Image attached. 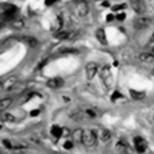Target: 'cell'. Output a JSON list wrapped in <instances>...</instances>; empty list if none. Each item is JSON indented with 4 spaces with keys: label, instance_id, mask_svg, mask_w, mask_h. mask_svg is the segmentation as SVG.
Returning a JSON list of instances; mask_svg holds the SVG:
<instances>
[{
    "label": "cell",
    "instance_id": "cell-14",
    "mask_svg": "<svg viewBox=\"0 0 154 154\" xmlns=\"http://www.w3.org/2000/svg\"><path fill=\"white\" fill-rule=\"evenodd\" d=\"M139 61L153 62L154 61V53H141V54H139Z\"/></svg>",
    "mask_w": 154,
    "mask_h": 154
},
{
    "label": "cell",
    "instance_id": "cell-6",
    "mask_svg": "<svg viewBox=\"0 0 154 154\" xmlns=\"http://www.w3.org/2000/svg\"><path fill=\"white\" fill-rule=\"evenodd\" d=\"M64 80H62L61 77H53V78H50L49 81L46 82V85L49 88H51V89H60V88L64 87Z\"/></svg>",
    "mask_w": 154,
    "mask_h": 154
},
{
    "label": "cell",
    "instance_id": "cell-24",
    "mask_svg": "<svg viewBox=\"0 0 154 154\" xmlns=\"http://www.w3.org/2000/svg\"><path fill=\"white\" fill-rule=\"evenodd\" d=\"M78 53V50H76V49H64V50H61V54H77Z\"/></svg>",
    "mask_w": 154,
    "mask_h": 154
},
{
    "label": "cell",
    "instance_id": "cell-8",
    "mask_svg": "<svg viewBox=\"0 0 154 154\" xmlns=\"http://www.w3.org/2000/svg\"><path fill=\"white\" fill-rule=\"evenodd\" d=\"M96 135H98V138H100L103 142H108L110 139H111V133L106 130V128H99L98 131H95Z\"/></svg>",
    "mask_w": 154,
    "mask_h": 154
},
{
    "label": "cell",
    "instance_id": "cell-3",
    "mask_svg": "<svg viewBox=\"0 0 154 154\" xmlns=\"http://www.w3.org/2000/svg\"><path fill=\"white\" fill-rule=\"evenodd\" d=\"M150 25H151V21H150V18H146V16H141V18H137L134 21V27L137 30H145Z\"/></svg>",
    "mask_w": 154,
    "mask_h": 154
},
{
    "label": "cell",
    "instance_id": "cell-33",
    "mask_svg": "<svg viewBox=\"0 0 154 154\" xmlns=\"http://www.w3.org/2000/svg\"><path fill=\"white\" fill-rule=\"evenodd\" d=\"M112 19H114V16H112V15H108V16H107V21H108V22H111Z\"/></svg>",
    "mask_w": 154,
    "mask_h": 154
},
{
    "label": "cell",
    "instance_id": "cell-26",
    "mask_svg": "<svg viewBox=\"0 0 154 154\" xmlns=\"http://www.w3.org/2000/svg\"><path fill=\"white\" fill-rule=\"evenodd\" d=\"M120 98H123V95L119 92V91H115V92L112 93V96H111V100L115 102V100H118V99H120Z\"/></svg>",
    "mask_w": 154,
    "mask_h": 154
},
{
    "label": "cell",
    "instance_id": "cell-31",
    "mask_svg": "<svg viewBox=\"0 0 154 154\" xmlns=\"http://www.w3.org/2000/svg\"><path fill=\"white\" fill-rule=\"evenodd\" d=\"M124 18H126L124 14H119V15H116V19H118V21H124Z\"/></svg>",
    "mask_w": 154,
    "mask_h": 154
},
{
    "label": "cell",
    "instance_id": "cell-11",
    "mask_svg": "<svg viewBox=\"0 0 154 154\" xmlns=\"http://www.w3.org/2000/svg\"><path fill=\"white\" fill-rule=\"evenodd\" d=\"M115 147H116V151L118 153H128V143L126 141H123V139L118 141Z\"/></svg>",
    "mask_w": 154,
    "mask_h": 154
},
{
    "label": "cell",
    "instance_id": "cell-25",
    "mask_svg": "<svg viewBox=\"0 0 154 154\" xmlns=\"http://www.w3.org/2000/svg\"><path fill=\"white\" fill-rule=\"evenodd\" d=\"M87 11H88L87 4L78 5V14H80V15H84V14H87Z\"/></svg>",
    "mask_w": 154,
    "mask_h": 154
},
{
    "label": "cell",
    "instance_id": "cell-19",
    "mask_svg": "<svg viewBox=\"0 0 154 154\" xmlns=\"http://www.w3.org/2000/svg\"><path fill=\"white\" fill-rule=\"evenodd\" d=\"M11 26H12V29H15V30H19V29H23V26H25V22L22 21V19H14V21H12V23H11Z\"/></svg>",
    "mask_w": 154,
    "mask_h": 154
},
{
    "label": "cell",
    "instance_id": "cell-23",
    "mask_svg": "<svg viewBox=\"0 0 154 154\" xmlns=\"http://www.w3.org/2000/svg\"><path fill=\"white\" fill-rule=\"evenodd\" d=\"M73 146H74V141H66V142L64 143V147H65V150H72Z\"/></svg>",
    "mask_w": 154,
    "mask_h": 154
},
{
    "label": "cell",
    "instance_id": "cell-28",
    "mask_svg": "<svg viewBox=\"0 0 154 154\" xmlns=\"http://www.w3.org/2000/svg\"><path fill=\"white\" fill-rule=\"evenodd\" d=\"M124 7H126V4H118V5H114L112 10L114 11H119V10H123Z\"/></svg>",
    "mask_w": 154,
    "mask_h": 154
},
{
    "label": "cell",
    "instance_id": "cell-38",
    "mask_svg": "<svg viewBox=\"0 0 154 154\" xmlns=\"http://www.w3.org/2000/svg\"><path fill=\"white\" fill-rule=\"evenodd\" d=\"M0 128H1V126H0Z\"/></svg>",
    "mask_w": 154,
    "mask_h": 154
},
{
    "label": "cell",
    "instance_id": "cell-35",
    "mask_svg": "<svg viewBox=\"0 0 154 154\" xmlns=\"http://www.w3.org/2000/svg\"><path fill=\"white\" fill-rule=\"evenodd\" d=\"M151 41L154 42V33H153V35H151Z\"/></svg>",
    "mask_w": 154,
    "mask_h": 154
},
{
    "label": "cell",
    "instance_id": "cell-2",
    "mask_svg": "<svg viewBox=\"0 0 154 154\" xmlns=\"http://www.w3.org/2000/svg\"><path fill=\"white\" fill-rule=\"evenodd\" d=\"M100 74V78L102 81L104 82V85L107 88H110L112 85V74H111V70H110V66H103L102 70L99 72Z\"/></svg>",
    "mask_w": 154,
    "mask_h": 154
},
{
    "label": "cell",
    "instance_id": "cell-20",
    "mask_svg": "<svg viewBox=\"0 0 154 154\" xmlns=\"http://www.w3.org/2000/svg\"><path fill=\"white\" fill-rule=\"evenodd\" d=\"M0 119H1L3 122H15L16 120V118L12 114H3V115L0 116Z\"/></svg>",
    "mask_w": 154,
    "mask_h": 154
},
{
    "label": "cell",
    "instance_id": "cell-7",
    "mask_svg": "<svg viewBox=\"0 0 154 154\" xmlns=\"http://www.w3.org/2000/svg\"><path fill=\"white\" fill-rule=\"evenodd\" d=\"M16 82H18V78H16L15 76H11V77H8V78H5V80H3V89H4V91H10Z\"/></svg>",
    "mask_w": 154,
    "mask_h": 154
},
{
    "label": "cell",
    "instance_id": "cell-32",
    "mask_svg": "<svg viewBox=\"0 0 154 154\" xmlns=\"http://www.w3.org/2000/svg\"><path fill=\"white\" fill-rule=\"evenodd\" d=\"M56 3V0H45V4L46 5H51V4H54Z\"/></svg>",
    "mask_w": 154,
    "mask_h": 154
},
{
    "label": "cell",
    "instance_id": "cell-29",
    "mask_svg": "<svg viewBox=\"0 0 154 154\" xmlns=\"http://www.w3.org/2000/svg\"><path fill=\"white\" fill-rule=\"evenodd\" d=\"M85 114H87L89 118H95V116H96V114L93 112L92 110H87V111H85Z\"/></svg>",
    "mask_w": 154,
    "mask_h": 154
},
{
    "label": "cell",
    "instance_id": "cell-21",
    "mask_svg": "<svg viewBox=\"0 0 154 154\" xmlns=\"http://www.w3.org/2000/svg\"><path fill=\"white\" fill-rule=\"evenodd\" d=\"M16 11H18V8H16L15 5H7V8H5L4 11V14H11V15H15L16 14Z\"/></svg>",
    "mask_w": 154,
    "mask_h": 154
},
{
    "label": "cell",
    "instance_id": "cell-9",
    "mask_svg": "<svg viewBox=\"0 0 154 154\" xmlns=\"http://www.w3.org/2000/svg\"><path fill=\"white\" fill-rule=\"evenodd\" d=\"M25 91H26V84H25V82H19V81H18L15 85H14V87L8 91V92L14 93V95H22Z\"/></svg>",
    "mask_w": 154,
    "mask_h": 154
},
{
    "label": "cell",
    "instance_id": "cell-34",
    "mask_svg": "<svg viewBox=\"0 0 154 154\" xmlns=\"http://www.w3.org/2000/svg\"><path fill=\"white\" fill-rule=\"evenodd\" d=\"M0 89H3V80H0Z\"/></svg>",
    "mask_w": 154,
    "mask_h": 154
},
{
    "label": "cell",
    "instance_id": "cell-37",
    "mask_svg": "<svg viewBox=\"0 0 154 154\" xmlns=\"http://www.w3.org/2000/svg\"><path fill=\"white\" fill-rule=\"evenodd\" d=\"M0 46H1V41H0Z\"/></svg>",
    "mask_w": 154,
    "mask_h": 154
},
{
    "label": "cell",
    "instance_id": "cell-30",
    "mask_svg": "<svg viewBox=\"0 0 154 154\" xmlns=\"http://www.w3.org/2000/svg\"><path fill=\"white\" fill-rule=\"evenodd\" d=\"M39 112H41L39 110H33V111L30 112V116H38V115H39Z\"/></svg>",
    "mask_w": 154,
    "mask_h": 154
},
{
    "label": "cell",
    "instance_id": "cell-4",
    "mask_svg": "<svg viewBox=\"0 0 154 154\" xmlns=\"http://www.w3.org/2000/svg\"><path fill=\"white\" fill-rule=\"evenodd\" d=\"M98 73H99L98 64H95V62H89V64H87V68H85V74H87V77L89 78V80H92V78L96 76Z\"/></svg>",
    "mask_w": 154,
    "mask_h": 154
},
{
    "label": "cell",
    "instance_id": "cell-10",
    "mask_svg": "<svg viewBox=\"0 0 154 154\" xmlns=\"http://www.w3.org/2000/svg\"><path fill=\"white\" fill-rule=\"evenodd\" d=\"M133 10L137 12V14H143L146 11V5L142 0H134L133 1Z\"/></svg>",
    "mask_w": 154,
    "mask_h": 154
},
{
    "label": "cell",
    "instance_id": "cell-18",
    "mask_svg": "<svg viewBox=\"0 0 154 154\" xmlns=\"http://www.w3.org/2000/svg\"><path fill=\"white\" fill-rule=\"evenodd\" d=\"M130 95H131V98L135 99V100H142L145 99V92H138V91H134V89H130Z\"/></svg>",
    "mask_w": 154,
    "mask_h": 154
},
{
    "label": "cell",
    "instance_id": "cell-27",
    "mask_svg": "<svg viewBox=\"0 0 154 154\" xmlns=\"http://www.w3.org/2000/svg\"><path fill=\"white\" fill-rule=\"evenodd\" d=\"M3 145H4V147H7V149H14L12 142H10L8 139H3Z\"/></svg>",
    "mask_w": 154,
    "mask_h": 154
},
{
    "label": "cell",
    "instance_id": "cell-22",
    "mask_svg": "<svg viewBox=\"0 0 154 154\" xmlns=\"http://www.w3.org/2000/svg\"><path fill=\"white\" fill-rule=\"evenodd\" d=\"M27 39V43H29V46L30 47H35L38 45V41H37L34 37H29V38H26Z\"/></svg>",
    "mask_w": 154,
    "mask_h": 154
},
{
    "label": "cell",
    "instance_id": "cell-1",
    "mask_svg": "<svg viewBox=\"0 0 154 154\" xmlns=\"http://www.w3.org/2000/svg\"><path fill=\"white\" fill-rule=\"evenodd\" d=\"M98 142V135L92 130H84V137H82V145L87 147H92Z\"/></svg>",
    "mask_w": 154,
    "mask_h": 154
},
{
    "label": "cell",
    "instance_id": "cell-5",
    "mask_svg": "<svg viewBox=\"0 0 154 154\" xmlns=\"http://www.w3.org/2000/svg\"><path fill=\"white\" fill-rule=\"evenodd\" d=\"M134 145H135V150L138 153H143L147 149V142L142 137H135L134 138Z\"/></svg>",
    "mask_w": 154,
    "mask_h": 154
},
{
    "label": "cell",
    "instance_id": "cell-36",
    "mask_svg": "<svg viewBox=\"0 0 154 154\" xmlns=\"http://www.w3.org/2000/svg\"><path fill=\"white\" fill-rule=\"evenodd\" d=\"M151 53H154V47H153V49H151Z\"/></svg>",
    "mask_w": 154,
    "mask_h": 154
},
{
    "label": "cell",
    "instance_id": "cell-12",
    "mask_svg": "<svg viewBox=\"0 0 154 154\" xmlns=\"http://www.w3.org/2000/svg\"><path fill=\"white\" fill-rule=\"evenodd\" d=\"M72 137H73V141H74V142H77V143H81V145H82V137H84V130H81V128H76V130L73 131Z\"/></svg>",
    "mask_w": 154,
    "mask_h": 154
},
{
    "label": "cell",
    "instance_id": "cell-17",
    "mask_svg": "<svg viewBox=\"0 0 154 154\" xmlns=\"http://www.w3.org/2000/svg\"><path fill=\"white\" fill-rule=\"evenodd\" d=\"M62 134H64V130H62V127L57 126V124L51 127V135H53V137H56V138H60V137H62Z\"/></svg>",
    "mask_w": 154,
    "mask_h": 154
},
{
    "label": "cell",
    "instance_id": "cell-15",
    "mask_svg": "<svg viewBox=\"0 0 154 154\" xmlns=\"http://www.w3.org/2000/svg\"><path fill=\"white\" fill-rule=\"evenodd\" d=\"M96 38H98L99 42H100V43H103V45H106V43H107L106 31L103 30V29H98V30H96Z\"/></svg>",
    "mask_w": 154,
    "mask_h": 154
},
{
    "label": "cell",
    "instance_id": "cell-13",
    "mask_svg": "<svg viewBox=\"0 0 154 154\" xmlns=\"http://www.w3.org/2000/svg\"><path fill=\"white\" fill-rule=\"evenodd\" d=\"M62 26H64V21H62L61 18H56V21L53 22V25H51V30L56 34L57 31L62 30Z\"/></svg>",
    "mask_w": 154,
    "mask_h": 154
},
{
    "label": "cell",
    "instance_id": "cell-16",
    "mask_svg": "<svg viewBox=\"0 0 154 154\" xmlns=\"http://www.w3.org/2000/svg\"><path fill=\"white\" fill-rule=\"evenodd\" d=\"M12 104V99L11 98H4L0 99V111H5L7 108Z\"/></svg>",
    "mask_w": 154,
    "mask_h": 154
}]
</instances>
